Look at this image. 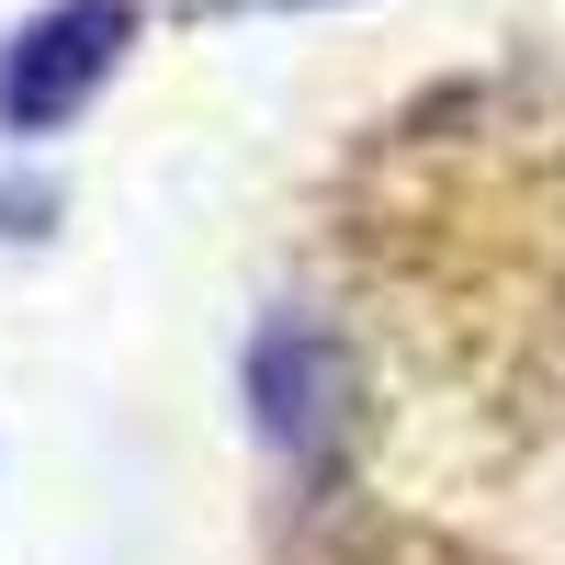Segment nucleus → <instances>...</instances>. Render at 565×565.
<instances>
[{"instance_id": "nucleus-3", "label": "nucleus", "mask_w": 565, "mask_h": 565, "mask_svg": "<svg viewBox=\"0 0 565 565\" xmlns=\"http://www.w3.org/2000/svg\"><path fill=\"white\" fill-rule=\"evenodd\" d=\"M282 565H498V554L452 543V532H430V521H373V509L351 521V509H328Z\"/></svg>"}, {"instance_id": "nucleus-2", "label": "nucleus", "mask_w": 565, "mask_h": 565, "mask_svg": "<svg viewBox=\"0 0 565 565\" xmlns=\"http://www.w3.org/2000/svg\"><path fill=\"white\" fill-rule=\"evenodd\" d=\"M125 45H136V0H45V12L0 45V136L79 125Z\"/></svg>"}, {"instance_id": "nucleus-1", "label": "nucleus", "mask_w": 565, "mask_h": 565, "mask_svg": "<svg viewBox=\"0 0 565 565\" xmlns=\"http://www.w3.org/2000/svg\"><path fill=\"white\" fill-rule=\"evenodd\" d=\"M249 418H260L271 463L328 509L351 441H362V362H351V340L328 317H260V340H249Z\"/></svg>"}, {"instance_id": "nucleus-4", "label": "nucleus", "mask_w": 565, "mask_h": 565, "mask_svg": "<svg viewBox=\"0 0 565 565\" xmlns=\"http://www.w3.org/2000/svg\"><path fill=\"white\" fill-rule=\"evenodd\" d=\"M249 12H328V0H193V23H249Z\"/></svg>"}]
</instances>
